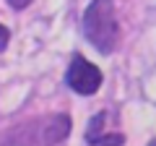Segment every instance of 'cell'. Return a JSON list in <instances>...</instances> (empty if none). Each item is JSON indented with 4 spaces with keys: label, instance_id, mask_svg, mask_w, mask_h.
I'll return each mask as SVG.
<instances>
[{
    "label": "cell",
    "instance_id": "cell-1",
    "mask_svg": "<svg viewBox=\"0 0 156 146\" xmlns=\"http://www.w3.org/2000/svg\"><path fill=\"white\" fill-rule=\"evenodd\" d=\"M83 37L104 55L117 50L120 29L115 18V0H91L83 13Z\"/></svg>",
    "mask_w": 156,
    "mask_h": 146
},
{
    "label": "cell",
    "instance_id": "cell-3",
    "mask_svg": "<svg viewBox=\"0 0 156 146\" xmlns=\"http://www.w3.org/2000/svg\"><path fill=\"white\" fill-rule=\"evenodd\" d=\"M70 133V118L68 115H52L44 125V144H60Z\"/></svg>",
    "mask_w": 156,
    "mask_h": 146
},
{
    "label": "cell",
    "instance_id": "cell-5",
    "mask_svg": "<svg viewBox=\"0 0 156 146\" xmlns=\"http://www.w3.org/2000/svg\"><path fill=\"white\" fill-rule=\"evenodd\" d=\"M8 39H11V31H8V29L3 26V24H0V52H3V50L8 47Z\"/></svg>",
    "mask_w": 156,
    "mask_h": 146
},
{
    "label": "cell",
    "instance_id": "cell-4",
    "mask_svg": "<svg viewBox=\"0 0 156 146\" xmlns=\"http://www.w3.org/2000/svg\"><path fill=\"white\" fill-rule=\"evenodd\" d=\"M122 144H125V136L120 133H104L91 141V146H122Z\"/></svg>",
    "mask_w": 156,
    "mask_h": 146
},
{
    "label": "cell",
    "instance_id": "cell-6",
    "mask_svg": "<svg viewBox=\"0 0 156 146\" xmlns=\"http://www.w3.org/2000/svg\"><path fill=\"white\" fill-rule=\"evenodd\" d=\"M31 0H8V5L11 8H16V11H21V8H26Z\"/></svg>",
    "mask_w": 156,
    "mask_h": 146
},
{
    "label": "cell",
    "instance_id": "cell-7",
    "mask_svg": "<svg viewBox=\"0 0 156 146\" xmlns=\"http://www.w3.org/2000/svg\"><path fill=\"white\" fill-rule=\"evenodd\" d=\"M148 146H156V138H154V141H151V144H148Z\"/></svg>",
    "mask_w": 156,
    "mask_h": 146
},
{
    "label": "cell",
    "instance_id": "cell-2",
    "mask_svg": "<svg viewBox=\"0 0 156 146\" xmlns=\"http://www.w3.org/2000/svg\"><path fill=\"white\" fill-rule=\"evenodd\" d=\"M65 81L68 86H70L76 94H96L101 86V71L94 65V63H89L83 55H73L70 65H68V73H65Z\"/></svg>",
    "mask_w": 156,
    "mask_h": 146
}]
</instances>
